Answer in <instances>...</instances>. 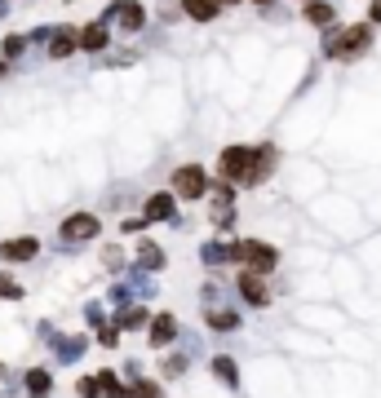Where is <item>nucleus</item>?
Masks as SVG:
<instances>
[{
  "label": "nucleus",
  "instance_id": "nucleus-21",
  "mask_svg": "<svg viewBox=\"0 0 381 398\" xmlns=\"http://www.w3.org/2000/svg\"><path fill=\"white\" fill-rule=\"evenodd\" d=\"M129 398H160V390H155V385H133V394H129Z\"/></svg>",
  "mask_w": 381,
  "mask_h": 398
},
{
  "label": "nucleus",
  "instance_id": "nucleus-10",
  "mask_svg": "<svg viewBox=\"0 0 381 398\" xmlns=\"http://www.w3.org/2000/svg\"><path fill=\"white\" fill-rule=\"evenodd\" d=\"M36 252H40L36 239H9L5 248H0V257H5V261H27V257H36Z\"/></svg>",
  "mask_w": 381,
  "mask_h": 398
},
{
  "label": "nucleus",
  "instance_id": "nucleus-13",
  "mask_svg": "<svg viewBox=\"0 0 381 398\" xmlns=\"http://www.w3.org/2000/svg\"><path fill=\"white\" fill-rule=\"evenodd\" d=\"M146 217H151V222L173 217V195H151V199H146Z\"/></svg>",
  "mask_w": 381,
  "mask_h": 398
},
{
  "label": "nucleus",
  "instance_id": "nucleus-14",
  "mask_svg": "<svg viewBox=\"0 0 381 398\" xmlns=\"http://www.w3.org/2000/svg\"><path fill=\"white\" fill-rule=\"evenodd\" d=\"M169 341H173V319L160 315V319L151 323V345H169Z\"/></svg>",
  "mask_w": 381,
  "mask_h": 398
},
{
  "label": "nucleus",
  "instance_id": "nucleus-1",
  "mask_svg": "<svg viewBox=\"0 0 381 398\" xmlns=\"http://www.w3.org/2000/svg\"><path fill=\"white\" fill-rule=\"evenodd\" d=\"M368 44H373V27H368V23H350V27H341V31H332V36H328L324 53H328V58H341V62H346V58H359Z\"/></svg>",
  "mask_w": 381,
  "mask_h": 398
},
{
  "label": "nucleus",
  "instance_id": "nucleus-24",
  "mask_svg": "<svg viewBox=\"0 0 381 398\" xmlns=\"http://www.w3.org/2000/svg\"><path fill=\"white\" fill-rule=\"evenodd\" d=\"M98 394V381H80V398H94Z\"/></svg>",
  "mask_w": 381,
  "mask_h": 398
},
{
  "label": "nucleus",
  "instance_id": "nucleus-19",
  "mask_svg": "<svg viewBox=\"0 0 381 398\" xmlns=\"http://www.w3.org/2000/svg\"><path fill=\"white\" fill-rule=\"evenodd\" d=\"M213 372H218V376H222V381H226V385L235 381V363H231V358H218V363H213Z\"/></svg>",
  "mask_w": 381,
  "mask_h": 398
},
{
  "label": "nucleus",
  "instance_id": "nucleus-18",
  "mask_svg": "<svg viewBox=\"0 0 381 398\" xmlns=\"http://www.w3.org/2000/svg\"><path fill=\"white\" fill-rule=\"evenodd\" d=\"M142 261H146V265H155V270H160V265H164V252L155 248V243H142Z\"/></svg>",
  "mask_w": 381,
  "mask_h": 398
},
{
  "label": "nucleus",
  "instance_id": "nucleus-4",
  "mask_svg": "<svg viewBox=\"0 0 381 398\" xmlns=\"http://www.w3.org/2000/svg\"><path fill=\"white\" fill-rule=\"evenodd\" d=\"M248 164H253V150L248 146H226L222 159H218L222 177H244V182H248Z\"/></svg>",
  "mask_w": 381,
  "mask_h": 398
},
{
  "label": "nucleus",
  "instance_id": "nucleus-17",
  "mask_svg": "<svg viewBox=\"0 0 381 398\" xmlns=\"http://www.w3.org/2000/svg\"><path fill=\"white\" fill-rule=\"evenodd\" d=\"M27 390H31L36 398H40V394H49V372H40V367H36V372L27 376Z\"/></svg>",
  "mask_w": 381,
  "mask_h": 398
},
{
  "label": "nucleus",
  "instance_id": "nucleus-22",
  "mask_svg": "<svg viewBox=\"0 0 381 398\" xmlns=\"http://www.w3.org/2000/svg\"><path fill=\"white\" fill-rule=\"evenodd\" d=\"M0 297H23V292H18L14 279H5V274H0Z\"/></svg>",
  "mask_w": 381,
  "mask_h": 398
},
{
  "label": "nucleus",
  "instance_id": "nucleus-5",
  "mask_svg": "<svg viewBox=\"0 0 381 398\" xmlns=\"http://www.w3.org/2000/svg\"><path fill=\"white\" fill-rule=\"evenodd\" d=\"M98 235V217L94 213H71L67 222H62V239L80 243V239H94Z\"/></svg>",
  "mask_w": 381,
  "mask_h": 398
},
{
  "label": "nucleus",
  "instance_id": "nucleus-7",
  "mask_svg": "<svg viewBox=\"0 0 381 398\" xmlns=\"http://www.w3.org/2000/svg\"><path fill=\"white\" fill-rule=\"evenodd\" d=\"M111 18H120V23L129 27V31H137V27L146 23V14H142V5H137V0H116V5L107 9Z\"/></svg>",
  "mask_w": 381,
  "mask_h": 398
},
{
  "label": "nucleus",
  "instance_id": "nucleus-27",
  "mask_svg": "<svg viewBox=\"0 0 381 398\" xmlns=\"http://www.w3.org/2000/svg\"><path fill=\"white\" fill-rule=\"evenodd\" d=\"M257 5H266V0H257Z\"/></svg>",
  "mask_w": 381,
  "mask_h": 398
},
{
  "label": "nucleus",
  "instance_id": "nucleus-16",
  "mask_svg": "<svg viewBox=\"0 0 381 398\" xmlns=\"http://www.w3.org/2000/svg\"><path fill=\"white\" fill-rule=\"evenodd\" d=\"M98 390L107 394V398H129V390H120V385H116V376H111V372H102V376H98Z\"/></svg>",
  "mask_w": 381,
  "mask_h": 398
},
{
  "label": "nucleus",
  "instance_id": "nucleus-9",
  "mask_svg": "<svg viewBox=\"0 0 381 398\" xmlns=\"http://www.w3.org/2000/svg\"><path fill=\"white\" fill-rule=\"evenodd\" d=\"M76 49H85V53L107 49V27L94 23V27H85V31H76Z\"/></svg>",
  "mask_w": 381,
  "mask_h": 398
},
{
  "label": "nucleus",
  "instance_id": "nucleus-11",
  "mask_svg": "<svg viewBox=\"0 0 381 398\" xmlns=\"http://www.w3.org/2000/svg\"><path fill=\"white\" fill-rule=\"evenodd\" d=\"M271 164H275V150H271V146L253 150V164H248V182H262V177L271 173Z\"/></svg>",
  "mask_w": 381,
  "mask_h": 398
},
{
  "label": "nucleus",
  "instance_id": "nucleus-3",
  "mask_svg": "<svg viewBox=\"0 0 381 398\" xmlns=\"http://www.w3.org/2000/svg\"><path fill=\"white\" fill-rule=\"evenodd\" d=\"M204 191H209V177H204V168H200V164H187V168H178V173H173V195H182V199H200Z\"/></svg>",
  "mask_w": 381,
  "mask_h": 398
},
{
  "label": "nucleus",
  "instance_id": "nucleus-25",
  "mask_svg": "<svg viewBox=\"0 0 381 398\" xmlns=\"http://www.w3.org/2000/svg\"><path fill=\"white\" fill-rule=\"evenodd\" d=\"M373 23H381V0H373Z\"/></svg>",
  "mask_w": 381,
  "mask_h": 398
},
{
  "label": "nucleus",
  "instance_id": "nucleus-26",
  "mask_svg": "<svg viewBox=\"0 0 381 398\" xmlns=\"http://www.w3.org/2000/svg\"><path fill=\"white\" fill-rule=\"evenodd\" d=\"M213 5H235V0H213Z\"/></svg>",
  "mask_w": 381,
  "mask_h": 398
},
{
  "label": "nucleus",
  "instance_id": "nucleus-6",
  "mask_svg": "<svg viewBox=\"0 0 381 398\" xmlns=\"http://www.w3.org/2000/svg\"><path fill=\"white\" fill-rule=\"evenodd\" d=\"M44 44H49L53 58H67V53H76V27H53V31H44Z\"/></svg>",
  "mask_w": 381,
  "mask_h": 398
},
{
  "label": "nucleus",
  "instance_id": "nucleus-2",
  "mask_svg": "<svg viewBox=\"0 0 381 398\" xmlns=\"http://www.w3.org/2000/svg\"><path fill=\"white\" fill-rule=\"evenodd\" d=\"M231 257H235V261H248V265H253V274H266V270H275V261H280V252H275L271 243L244 239V243H235V248H231Z\"/></svg>",
  "mask_w": 381,
  "mask_h": 398
},
{
  "label": "nucleus",
  "instance_id": "nucleus-12",
  "mask_svg": "<svg viewBox=\"0 0 381 398\" xmlns=\"http://www.w3.org/2000/svg\"><path fill=\"white\" fill-rule=\"evenodd\" d=\"M182 14H191L195 23H209V18H218V5L213 0H182Z\"/></svg>",
  "mask_w": 381,
  "mask_h": 398
},
{
  "label": "nucleus",
  "instance_id": "nucleus-8",
  "mask_svg": "<svg viewBox=\"0 0 381 398\" xmlns=\"http://www.w3.org/2000/svg\"><path fill=\"white\" fill-rule=\"evenodd\" d=\"M239 292H244L253 306H266V301H271V292H266V279H262V274H253V270L239 274Z\"/></svg>",
  "mask_w": 381,
  "mask_h": 398
},
{
  "label": "nucleus",
  "instance_id": "nucleus-20",
  "mask_svg": "<svg viewBox=\"0 0 381 398\" xmlns=\"http://www.w3.org/2000/svg\"><path fill=\"white\" fill-rule=\"evenodd\" d=\"M23 49H27V40H23V36H9V40H5V53H9V58H18Z\"/></svg>",
  "mask_w": 381,
  "mask_h": 398
},
{
  "label": "nucleus",
  "instance_id": "nucleus-15",
  "mask_svg": "<svg viewBox=\"0 0 381 398\" xmlns=\"http://www.w3.org/2000/svg\"><path fill=\"white\" fill-rule=\"evenodd\" d=\"M306 18H311L315 27H332V5H324V0H311V9H306Z\"/></svg>",
  "mask_w": 381,
  "mask_h": 398
},
{
  "label": "nucleus",
  "instance_id": "nucleus-23",
  "mask_svg": "<svg viewBox=\"0 0 381 398\" xmlns=\"http://www.w3.org/2000/svg\"><path fill=\"white\" fill-rule=\"evenodd\" d=\"M213 328H235V315H209Z\"/></svg>",
  "mask_w": 381,
  "mask_h": 398
}]
</instances>
